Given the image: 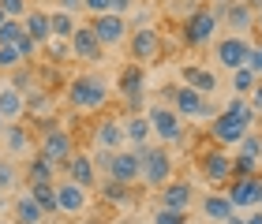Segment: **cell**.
Instances as JSON below:
<instances>
[{"label":"cell","mask_w":262,"mask_h":224,"mask_svg":"<svg viewBox=\"0 0 262 224\" xmlns=\"http://www.w3.org/2000/svg\"><path fill=\"white\" fill-rule=\"evenodd\" d=\"M217 27H221V19L213 15L210 8H199V11H191L187 22H184V41H187V45H210L213 34H217Z\"/></svg>","instance_id":"cell-6"},{"label":"cell","mask_w":262,"mask_h":224,"mask_svg":"<svg viewBox=\"0 0 262 224\" xmlns=\"http://www.w3.org/2000/svg\"><path fill=\"white\" fill-rule=\"evenodd\" d=\"M75 27H79V19L71 15V11H49V34L53 38H71L75 34Z\"/></svg>","instance_id":"cell-30"},{"label":"cell","mask_w":262,"mask_h":224,"mask_svg":"<svg viewBox=\"0 0 262 224\" xmlns=\"http://www.w3.org/2000/svg\"><path fill=\"white\" fill-rule=\"evenodd\" d=\"M27 116H38V120H45V127H53V97H49V90L27 93Z\"/></svg>","instance_id":"cell-25"},{"label":"cell","mask_w":262,"mask_h":224,"mask_svg":"<svg viewBox=\"0 0 262 224\" xmlns=\"http://www.w3.org/2000/svg\"><path fill=\"white\" fill-rule=\"evenodd\" d=\"M109 101V82L101 75H75L68 82V105L79 112H98Z\"/></svg>","instance_id":"cell-1"},{"label":"cell","mask_w":262,"mask_h":224,"mask_svg":"<svg viewBox=\"0 0 262 224\" xmlns=\"http://www.w3.org/2000/svg\"><path fill=\"white\" fill-rule=\"evenodd\" d=\"M0 138H4V150L11 153V157H27V153L34 150V138L23 123H4L0 127Z\"/></svg>","instance_id":"cell-19"},{"label":"cell","mask_w":262,"mask_h":224,"mask_svg":"<svg viewBox=\"0 0 262 224\" xmlns=\"http://www.w3.org/2000/svg\"><path fill=\"white\" fill-rule=\"evenodd\" d=\"M142 90H146V71L135 64V67H127V71L120 75V93L127 97V105H131L135 112L142 109Z\"/></svg>","instance_id":"cell-21"},{"label":"cell","mask_w":262,"mask_h":224,"mask_svg":"<svg viewBox=\"0 0 262 224\" xmlns=\"http://www.w3.org/2000/svg\"><path fill=\"white\" fill-rule=\"evenodd\" d=\"M19 64H27V60L19 56L15 45H0V71H15Z\"/></svg>","instance_id":"cell-37"},{"label":"cell","mask_w":262,"mask_h":224,"mask_svg":"<svg viewBox=\"0 0 262 224\" xmlns=\"http://www.w3.org/2000/svg\"><path fill=\"white\" fill-rule=\"evenodd\" d=\"M23 30H27V38H30V41L41 49V45L53 38V34H49V11H41V8H30L27 15H23Z\"/></svg>","instance_id":"cell-22"},{"label":"cell","mask_w":262,"mask_h":224,"mask_svg":"<svg viewBox=\"0 0 262 224\" xmlns=\"http://www.w3.org/2000/svg\"><path fill=\"white\" fill-rule=\"evenodd\" d=\"M68 45H71V60H82V64H98L105 56V45L94 38L90 27H75V34L68 38Z\"/></svg>","instance_id":"cell-13"},{"label":"cell","mask_w":262,"mask_h":224,"mask_svg":"<svg viewBox=\"0 0 262 224\" xmlns=\"http://www.w3.org/2000/svg\"><path fill=\"white\" fill-rule=\"evenodd\" d=\"M86 27L94 30V38H98L101 45H120L127 38V19L116 15V11H105V15H94Z\"/></svg>","instance_id":"cell-10"},{"label":"cell","mask_w":262,"mask_h":224,"mask_svg":"<svg viewBox=\"0 0 262 224\" xmlns=\"http://www.w3.org/2000/svg\"><path fill=\"white\" fill-rule=\"evenodd\" d=\"M255 206H258V209H262V187H258V198H255Z\"/></svg>","instance_id":"cell-52"},{"label":"cell","mask_w":262,"mask_h":224,"mask_svg":"<svg viewBox=\"0 0 262 224\" xmlns=\"http://www.w3.org/2000/svg\"><path fill=\"white\" fill-rule=\"evenodd\" d=\"M247 97H251V101H247V105H251V109L262 116V82H255V90L251 93H247Z\"/></svg>","instance_id":"cell-46"},{"label":"cell","mask_w":262,"mask_h":224,"mask_svg":"<svg viewBox=\"0 0 262 224\" xmlns=\"http://www.w3.org/2000/svg\"><path fill=\"white\" fill-rule=\"evenodd\" d=\"M172 109H176V116L180 120H195V123H202V120H213V105H210V97H202V93H195L191 86H176L172 90Z\"/></svg>","instance_id":"cell-3"},{"label":"cell","mask_w":262,"mask_h":224,"mask_svg":"<svg viewBox=\"0 0 262 224\" xmlns=\"http://www.w3.org/2000/svg\"><path fill=\"white\" fill-rule=\"evenodd\" d=\"M255 30H262V8L255 11Z\"/></svg>","instance_id":"cell-51"},{"label":"cell","mask_w":262,"mask_h":224,"mask_svg":"<svg viewBox=\"0 0 262 224\" xmlns=\"http://www.w3.org/2000/svg\"><path fill=\"white\" fill-rule=\"evenodd\" d=\"M247 131H251V123L236 120V116H229V112H217L210 120V135H213V142H221V146H236Z\"/></svg>","instance_id":"cell-14"},{"label":"cell","mask_w":262,"mask_h":224,"mask_svg":"<svg viewBox=\"0 0 262 224\" xmlns=\"http://www.w3.org/2000/svg\"><path fill=\"white\" fill-rule=\"evenodd\" d=\"M195 202V187L187 180H169L161 187V209H176V213H187Z\"/></svg>","instance_id":"cell-16"},{"label":"cell","mask_w":262,"mask_h":224,"mask_svg":"<svg viewBox=\"0 0 262 224\" xmlns=\"http://www.w3.org/2000/svg\"><path fill=\"white\" fill-rule=\"evenodd\" d=\"M131 8H135V0H109V11H116V15H124Z\"/></svg>","instance_id":"cell-47"},{"label":"cell","mask_w":262,"mask_h":224,"mask_svg":"<svg viewBox=\"0 0 262 224\" xmlns=\"http://www.w3.org/2000/svg\"><path fill=\"white\" fill-rule=\"evenodd\" d=\"M45 53H49V56H53L56 64H64V60H71V45H68L64 38H49V41H45Z\"/></svg>","instance_id":"cell-38"},{"label":"cell","mask_w":262,"mask_h":224,"mask_svg":"<svg viewBox=\"0 0 262 224\" xmlns=\"http://www.w3.org/2000/svg\"><path fill=\"white\" fill-rule=\"evenodd\" d=\"M27 191H30L34 202L45 209V217L56 213V183H27Z\"/></svg>","instance_id":"cell-28"},{"label":"cell","mask_w":262,"mask_h":224,"mask_svg":"<svg viewBox=\"0 0 262 224\" xmlns=\"http://www.w3.org/2000/svg\"><path fill=\"white\" fill-rule=\"evenodd\" d=\"M255 168H258V161H251V157H236V161H232V180H240V176H255Z\"/></svg>","instance_id":"cell-42"},{"label":"cell","mask_w":262,"mask_h":224,"mask_svg":"<svg viewBox=\"0 0 262 224\" xmlns=\"http://www.w3.org/2000/svg\"><path fill=\"white\" fill-rule=\"evenodd\" d=\"M0 11H4L8 19H23L30 11V4H27V0H0Z\"/></svg>","instance_id":"cell-41"},{"label":"cell","mask_w":262,"mask_h":224,"mask_svg":"<svg viewBox=\"0 0 262 224\" xmlns=\"http://www.w3.org/2000/svg\"><path fill=\"white\" fill-rule=\"evenodd\" d=\"M0 127H4V120H0Z\"/></svg>","instance_id":"cell-55"},{"label":"cell","mask_w":262,"mask_h":224,"mask_svg":"<svg viewBox=\"0 0 262 224\" xmlns=\"http://www.w3.org/2000/svg\"><path fill=\"white\" fill-rule=\"evenodd\" d=\"M8 82H11V86H15V90H23V93H30V86H34V71H30L27 64H19V67H15V75H11Z\"/></svg>","instance_id":"cell-39"},{"label":"cell","mask_w":262,"mask_h":224,"mask_svg":"<svg viewBox=\"0 0 262 224\" xmlns=\"http://www.w3.org/2000/svg\"><path fill=\"white\" fill-rule=\"evenodd\" d=\"M258 164H262V157H258Z\"/></svg>","instance_id":"cell-56"},{"label":"cell","mask_w":262,"mask_h":224,"mask_svg":"<svg viewBox=\"0 0 262 224\" xmlns=\"http://www.w3.org/2000/svg\"><path fill=\"white\" fill-rule=\"evenodd\" d=\"M154 224H187V213H176V209H158Z\"/></svg>","instance_id":"cell-43"},{"label":"cell","mask_w":262,"mask_h":224,"mask_svg":"<svg viewBox=\"0 0 262 224\" xmlns=\"http://www.w3.org/2000/svg\"><path fill=\"white\" fill-rule=\"evenodd\" d=\"M199 168H202V180H206L210 187H225V183L232 180V157H229L225 150H210V153H202Z\"/></svg>","instance_id":"cell-11"},{"label":"cell","mask_w":262,"mask_h":224,"mask_svg":"<svg viewBox=\"0 0 262 224\" xmlns=\"http://www.w3.org/2000/svg\"><path fill=\"white\" fill-rule=\"evenodd\" d=\"M15 224H45V209L30 198V191L15 198Z\"/></svg>","instance_id":"cell-26"},{"label":"cell","mask_w":262,"mask_h":224,"mask_svg":"<svg viewBox=\"0 0 262 224\" xmlns=\"http://www.w3.org/2000/svg\"><path fill=\"white\" fill-rule=\"evenodd\" d=\"M202 213H206L210 220H229L232 213H236V209H232V202H229V198H225V194H210V198H202Z\"/></svg>","instance_id":"cell-29"},{"label":"cell","mask_w":262,"mask_h":224,"mask_svg":"<svg viewBox=\"0 0 262 224\" xmlns=\"http://www.w3.org/2000/svg\"><path fill=\"white\" fill-rule=\"evenodd\" d=\"M127 142L124 138V123L120 120H101L98 123V131H94V146H98L101 153H116Z\"/></svg>","instance_id":"cell-20"},{"label":"cell","mask_w":262,"mask_h":224,"mask_svg":"<svg viewBox=\"0 0 262 224\" xmlns=\"http://www.w3.org/2000/svg\"><path fill=\"white\" fill-rule=\"evenodd\" d=\"M23 34H27L23 30V19H4L0 22V45H15Z\"/></svg>","instance_id":"cell-34"},{"label":"cell","mask_w":262,"mask_h":224,"mask_svg":"<svg viewBox=\"0 0 262 224\" xmlns=\"http://www.w3.org/2000/svg\"><path fill=\"white\" fill-rule=\"evenodd\" d=\"M101 198H105V202H113V206H131V187L109 180V183H101Z\"/></svg>","instance_id":"cell-33"},{"label":"cell","mask_w":262,"mask_h":224,"mask_svg":"<svg viewBox=\"0 0 262 224\" xmlns=\"http://www.w3.org/2000/svg\"><path fill=\"white\" fill-rule=\"evenodd\" d=\"M258 187H262L258 176H240V180L229 183V194H225V198L232 202V209H251L255 198H258Z\"/></svg>","instance_id":"cell-17"},{"label":"cell","mask_w":262,"mask_h":224,"mask_svg":"<svg viewBox=\"0 0 262 224\" xmlns=\"http://www.w3.org/2000/svg\"><path fill=\"white\" fill-rule=\"evenodd\" d=\"M244 224H262V209L255 206V209H251V213H247V217H244Z\"/></svg>","instance_id":"cell-49"},{"label":"cell","mask_w":262,"mask_h":224,"mask_svg":"<svg viewBox=\"0 0 262 224\" xmlns=\"http://www.w3.org/2000/svg\"><path fill=\"white\" fill-rule=\"evenodd\" d=\"M139 164H142V176L139 180L146 187H165L172 180V153L165 146H139Z\"/></svg>","instance_id":"cell-2"},{"label":"cell","mask_w":262,"mask_h":224,"mask_svg":"<svg viewBox=\"0 0 262 224\" xmlns=\"http://www.w3.org/2000/svg\"><path fill=\"white\" fill-rule=\"evenodd\" d=\"M0 194H4V191H0Z\"/></svg>","instance_id":"cell-57"},{"label":"cell","mask_w":262,"mask_h":224,"mask_svg":"<svg viewBox=\"0 0 262 224\" xmlns=\"http://www.w3.org/2000/svg\"><path fill=\"white\" fill-rule=\"evenodd\" d=\"M82 11H90V15H105V11H109V0H82Z\"/></svg>","instance_id":"cell-45"},{"label":"cell","mask_w":262,"mask_h":224,"mask_svg":"<svg viewBox=\"0 0 262 224\" xmlns=\"http://www.w3.org/2000/svg\"><path fill=\"white\" fill-rule=\"evenodd\" d=\"M75 153V138H71L68 131H60V127H45L41 142H38V157H45L49 164H68V157Z\"/></svg>","instance_id":"cell-4"},{"label":"cell","mask_w":262,"mask_h":224,"mask_svg":"<svg viewBox=\"0 0 262 224\" xmlns=\"http://www.w3.org/2000/svg\"><path fill=\"white\" fill-rule=\"evenodd\" d=\"M19 183V172L11 161H0V191H11V187Z\"/></svg>","instance_id":"cell-40"},{"label":"cell","mask_w":262,"mask_h":224,"mask_svg":"<svg viewBox=\"0 0 262 224\" xmlns=\"http://www.w3.org/2000/svg\"><path fill=\"white\" fill-rule=\"evenodd\" d=\"M221 19H229L232 34H244V30H251V27H255V11L247 8V4H229Z\"/></svg>","instance_id":"cell-27"},{"label":"cell","mask_w":262,"mask_h":224,"mask_svg":"<svg viewBox=\"0 0 262 224\" xmlns=\"http://www.w3.org/2000/svg\"><path fill=\"white\" fill-rule=\"evenodd\" d=\"M105 168H109V180H116V183H127V187H135V183H139V176H142V164H139V150H116V153H109Z\"/></svg>","instance_id":"cell-7"},{"label":"cell","mask_w":262,"mask_h":224,"mask_svg":"<svg viewBox=\"0 0 262 224\" xmlns=\"http://www.w3.org/2000/svg\"><path fill=\"white\" fill-rule=\"evenodd\" d=\"M158 56H161V34L154 27H135V34H131V60L154 64Z\"/></svg>","instance_id":"cell-12"},{"label":"cell","mask_w":262,"mask_h":224,"mask_svg":"<svg viewBox=\"0 0 262 224\" xmlns=\"http://www.w3.org/2000/svg\"><path fill=\"white\" fill-rule=\"evenodd\" d=\"M86 206H90V191L86 187H79V183H56V213H64V217H79V213H86Z\"/></svg>","instance_id":"cell-9"},{"label":"cell","mask_w":262,"mask_h":224,"mask_svg":"<svg viewBox=\"0 0 262 224\" xmlns=\"http://www.w3.org/2000/svg\"><path fill=\"white\" fill-rule=\"evenodd\" d=\"M232 75V93L236 97H247V93L255 90V82H258V75L251 71V67H236V71H229Z\"/></svg>","instance_id":"cell-32"},{"label":"cell","mask_w":262,"mask_h":224,"mask_svg":"<svg viewBox=\"0 0 262 224\" xmlns=\"http://www.w3.org/2000/svg\"><path fill=\"white\" fill-rule=\"evenodd\" d=\"M0 224H15V220H0Z\"/></svg>","instance_id":"cell-54"},{"label":"cell","mask_w":262,"mask_h":224,"mask_svg":"<svg viewBox=\"0 0 262 224\" xmlns=\"http://www.w3.org/2000/svg\"><path fill=\"white\" fill-rule=\"evenodd\" d=\"M146 120H150V131L158 135L161 142H180L184 138V120L176 116V109H169V105L146 109Z\"/></svg>","instance_id":"cell-5"},{"label":"cell","mask_w":262,"mask_h":224,"mask_svg":"<svg viewBox=\"0 0 262 224\" xmlns=\"http://www.w3.org/2000/svg\"><path fill=\"white\" fill-rule=\"evenodd\" d=\"M124 123V138L131 142V150H139V146H146L150 142V120H146V112H131L127 120H120Z\"/></svg>","instance_id":"cell-23"},{"label":"cell","mask_w":262,"mask_h":224,"mask_svg":"<svg viewBox=\"0 0 262 224\" xmlns=\"http://www.w3.org/2000/svg\"><path fill=\"white\" fill-rule=\"evenodd\" d=\"M225 112L236 116V120H244V123H251V120H255V109L247 105V97H232L229 105H225Z\"/></svg>","instance_id":"cell-36"},{"label":"cell","mask_w":262,"mask_h":224,"mask_svg":"<svg viewBox=\"0 0 262 224\" xmlns=\"http://www.w3.org/2000/svg\"><path fill=\"white\" fill-rule=\"evenodd\" d=\"M236 146H240V157H251V161L262 157V135H251V131H247Z\"/></svg>","instance_id":"cell-35"},{"label":"cell","mask_w":262,"mask_h":224,"mask_svg":"<svg viewBox=\"0 0 262 224\" xmlns=\"http://www.w3.org/2000/svg\"><path fill=\"white\" fill-rule=\"evenodd\" d=\"M221 224H244V217H240V213H232L229 220H221Z\"/></svg>","instance_id":"cell-50"},{"label":"cell","mask_w":262,"mask_h":224,"mask_svg":"<svg viewBox=\"0 0 262 224\" xmlns=\"http://www.w3.org/2000/svg\"><path fill=\"white\" fill-rule=\"evenodd\" d=\"M247 53H251V41H247L244 34H229V38H221L217 49H213V56H217V64L225 67V71L244 67L247 64Z\"/></svg>","instance_id":"cell-8"},{"label":"cell","mask_w":262,"mask_h":224,"mask_svg":"<svg viewBox=\"0 0 262 224\" xmlns=\"http://www.w3.org/2000/svg\"><path fill=\"white\" fill-rule=\"evenodd\" d=\"M79 8H82V0H56V11H71L75 15Z\"/></svg>","instance_id":"cell-48"},{"label":"cell","mask_w":262,"mask_h":224,"mask_svg":"<svg viewBox=\"0 0 262 224\" xmlns=\"http://www.w3.org/2000/svg\"><path fill=\"white\" fill-rule=\"evenodd\" d=\"M27 116V93L15 90L8 79H0V120L4 123H19Z\"/></svg>","instance_id":"cell-15"},{"label":"cell","mask_w":262,"mask_h":224,"mask_svg":"<svg viewBox=\"0 0 262 224\" xmlns=\"http://www.w3.org/2000/svg\"><path fill=\"white\" fill-rule=\"evenodd\" d=\"M53 176H56V164H49L45 157L34 153L30 164H27V183H53Z\"/></svg>","instance_id":"cell-31"},{"label":"cell","mask_w":262,"mask_h":224,"mask_svg":"<svg viewBox=\"0 0 262 224\" xmlns=\"http://www.w3.org/2000/svg\"><path fill=\"white\" fill-rule=\"evenodd\" d=\"M4 19H8V15H4V11H0V22H4Z\"/></svg>","instance_id":"cell-53"},{"label":"cell","mask_w":262,"mask_h":224,"mask_svg":"<svg viewBox=\"0 0 262 224\" xmlns=\"http://www.w3.org/2000/svg\"><path fill=\"white\" fill-rule=\"evenodd\" d=\"M64 168H68V180L79 183V187H86V191L98 183V172H94V157H90V153H71Z\"/></svg>","instance_id":"cell-18"},{"label":"cell","mask_w":262,"mask_h":224,"mask_svg":"<svg viewBox=\"0 0 262 224\" xmlns=\"http://www.w3.org/2000/svg\"><path fill=\"white\" fill-rule=\"evenodd\" d=\"M244 67H251V71L262 79V41H258V45H251V53H247V64H244Z\"/></svg>","instance_id":"cell-44"},{"label":"cell","mask_w":262,"mask_h":224,"mask_svg":"<svg viewBox=\"0 0 262 224\" xmlns=\"http://www.w3.org/2000/svg\"><path fill=\"white\" fill-rule=\"evenodd\" d=\"M184 86H191L195 93L210 97V93H217V75L210 67H184Z\"/></svg>","instance_id":"cell-24"}]
</instances>
